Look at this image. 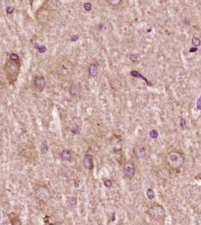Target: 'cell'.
I'll return each instance as SVG.
<instances>
[{"label":"cell","mask_w":201,"mask_h":225,"mask_svg":"<svg viewBox=\"0 0 201 225\" xmlns=\"http://www.w3.org/2000/svg\"><path fill=\"white\" fill-rule=\"evenodd\" d=\"M21 67V62L19 55L14 53H11L9 58L6 60L4 72L8 81L11 85L14 84L17 80Z\"/></svg>","instance_id":"1"},{"label":"cell","mask_w":201,"mask_h":225,"mask_svg":"<svg viewBox=\"0 0 201 225\" xmlns=\"http://www.w3.org/2000/svg\"><path fill=\"white\" fill-rule=\"evenodd\" d=\"M73 64L65 57H61L52 66V72L58 77H65L73 72Z\"/></svg>","instance_id":"2"},{"label":"cell","mask_w":201,"mask_h":225,"mask_svg":"<svg viewBox=\"0 0 201 225\" xmlns=\"http://www.w3.org/2000/svg\"><path fill=\"white\" fill-rule=\"evenodd\" d=\"M167 162L172 169H180L185 162V157L180 151L172 150L167 155Z\"/></svg>","instance_id":"3"},{"label":"cell","mask_w":201,"mask_h":225,"mask_svg":"<svg viewBox=\"0 0 201 225\" xmlns=\"http://www.w3.org/2000/svg\"><path fill=\"white\" fill-rule=\"evenodd\" d=\"M147 213L152 218L157 222H163L165 217V210L163 206L158 204H154L151 205L147 209Z\"/></svg>","instance_id":"4"},{"label":"cell","mask_w":201,"mask_h":225,"mask_svg":"<svg viewBox=\"0 0 201 225\" xmlns=\"http://www.w3.org/2000/svg\"><path fill=\"white\" fill-rule=\"evenodd\" d=\"M35 197L39 202L42 204L47 203L50 199V192L49 189L45 184L38 185L35 189Z\"/></svg>","instance_id":"5"},{"label":"cell","mask_w":201,"mask_h":225,"mask_svg":"<svg viewBox=\"0 0 201 225\" xmlns=\"http://www.w3.org/2000/svg\"><path fill=\"white\" fill-rule=\"evenodd\" d=\"M35 19L40 24H46L49 20L50 11L42 6L35 12Z\"/></svg>","instance_id":"6"},{"label":"cell","mask_w":201,"mask_h":225,"mask_svg":"<svg viewBox=\"0 0 201 225\" xmlns=\"http://www.w3.org/2000/svg\"><path fill=\"white\" fill-rule=\"evenodd\" d=\"M32 85L34 89L37 91H43L46 86V79L43 75H37L33 78L32 80Z\"/></svg>","instance_id":"7"},{"label":"cell","mask_w":201,"mask_h":225,"mask_svg":"<svg viewBox=\"0 0 201 225\" xmlns=\"http://www.w3.org/2000/svg\"><path fill=\"white\" fill-rule=\"evenodd\" d=\"M123 173L125 177L129 178L130 180L132 179L135 174V164L131 161H128L123 165Z\"/></svg>","instance_id":"8"},{"label":"cell","mask_w":201,"mask_h":225,"mask_svg":"<svg viewBox=\"0 0 201 225\" xmlns=\"http://www.w3.org/2000/svg\"><path fill=\"white\" fill-rule=\"evenodd\" d=\"M43 6L50 11H56L61 8V3L59 0H46Z\"/></svg>","instance_id":"9"},{"label":"cell","mask_w":201,"mask_h":225,"mask_svg":"<svg viewBox=\"0 0 201 225\" xmlns=\"http://www.w3.org/2000/svg\"><path fill=\"white\" fill-rule=\"evenodd\" d=\"M133 153H134V155L137 158H143L146 156L147 154V150H146V148L143 145H136L135 148H133Z\"/></svg>","instance_id":"10"},{"label":"cell","mask_w":201,"mask_h":225,"mask_svg":"<svg viewBox=\"0 0 201 225\" xmlns=\"http://www.w3.org/2000/svg\"><path fill=\"white\" fill-rule=\"evenodd\" d=\"M83 166L87 170H92L94 168V162H93V157L91 154H85L82 159Z\"/></svg>","instance_id":"11"},{"label":"cell","mask_w":201,"mask_h":225,"mask_svg":"<svg viewBox=\"0 0 201 225\" xmlns=\"http://www.w3.org/2000/svg\"><path fill=\"white\" fill-rule=\"evenodd\" d=\"M88 74L91 77L95 78L98 75L97 65L95 63H91L88 66Z\"/></svg>","instance_id":"12"},{"label":"cell","mask_w":201,"mask_h":225,"mask_svg":"<svg viewBox=\"0 0 201 225\" xmlns=\"http://www.w3.org/2000/svg\"><path fill=\"white\" fill-rule=\"evenodd\" d=\"M61 158L64 161H70L72 158V154L68 149H64L61 152Z\"/></svg>","instance_id":"13"},{"label":"cell","mask_w":201,"mask_h":225,"mask_svg":"<svg viewBox=\"0 0 201 225\" xmlns=\"http://www.w3.org/2000/svg\"><path fill=\"white\" fill-rule=\"evenodd\" d=\"M9 218L11 220V224L12 225H17V224H21V222L19 219L18 215L14 213H11V214H9Z\"/></svg>","instance_id":"14"},{"label":"cell","mask_w":201,"mask_h":225,"mask_svg":"<svg viewBox=\"0 0 201 225\" xmlns=\"http://www.w3.org/2000/svg\"><path fill=\"white\" fill-rule=\"evenodd\" d=\"M69 92H70V94L73 96H76L80 92V87L79 85H77V84H73L70 87V89H69Z\"/></svg>","instance_id":"15"},{"label":"cell","mask_w":201,"mask_h":225,"mask_svg":"<svg viewBox=\"0 0 201 225\" xmlns=\"http://www.w3.org/2000/svg\"><path fill=\"white\" fill-rule=\"evenodd\" d=\"M40 151L42 154H46L49 151V145L46 141H43L42 144L40 145Z\"/></svg>","instance_id":"16"},{"label":"cell","mask_w":201,"mask_h":225,"mask_svg":"<svg viewBox=\"0 0 201 225\" xmlns=\"http://www.w3.org/2000/svg\"><path fill=\"white\" fill-rule=\"evenodd\" d=\"M105 1L109 6H113V7H117L121 5L123 0H105Z\"/></svg>","instance_id":"17"},{"label":"cell","mask_w":201,"mask_h":225,"mask_svg":"<svg viewBox=\"0 0 201 225\" xmlns=\"http://www.w3.org/2000/svg\"><path fill=\"white\" fill-rule=\"evenodd\" d=\"M146 195H147V197H148V199H150V200L153 199L154 197H155V196H156V194H155V192L153 191V189L150 188L147 189V191H146Z\"/></svg>","instance_id":"18"},{"label":"cell","mask_w":201,"mask_h":225,"mask_svg":"<svg viewBox=\"0 0 201 225\" xmlns=\"http://www.w3.org/2000/svg\"><path fill=\"white\" fill-rule=\"evenodd\" d=\"M68 204L71 206H75L77 204V198L74 196H70L68 197Z\"/></svg>","instance_id":"19"},{"label":"cell","mask_w":201,"mask_h":225,"mask_svg":"<svg viewBox=\"0 0 201 225\" xmlns=\"http://www.w3.org/2000/svg\"><path fill=\"white\" fill-rule=\"evenodd\" d=\"M192 44L194 46H200L201 44L200 39L198 37H194L192 38Z\"/></svg>","instance_id":"20"},{"label":"cell","mask_w":201,"mask_h":225,"mask_svg":"<svg viewBox=\"0 0 201 225\" xmlns=\"http://www.w3.org/2000/svg\"><path fill=\"white\" fill-rule=\"evenodd\" d=\"M150 136L152 139H156L159 136V133L157 132L156 130H151L150 132Z\"/></svg>","instance_id":"21"},{"label":"cell","mask_w":201,"mask_h":225,"mask_svg":"<svg viewBox=\"0 0 201 225\" xmlns=\"http://www.w3.org/2000/svg\"><path fill=\"white\" fill-rule=\"evenodd\" d=\"M104 185H105V186L107 187V188H110L112 186V181L111 180H109V179H106V180H104Z\"/></svg>","instance_id":"22"},{"label":"cell","mask_w":201,"mask_h":225,"mask_svg":"<svg viewBox=\"0 0 201 225\" xmlns=\"http://www.w3.org/2000/svg\"><path fill=\"white\" fill-rule=\"evenodd\" d=\"M180 126L182 127V128H184L185 126V119H183V118H180Z\"/></svg>","instance_id":"23"},{"label":"cell","mask_w":201,"mask_h":225,"mask_svg":"<svg viewBox=\"0 0 201 225\" xmlns=\"http://www.w3.org/2000/svg\"><path fill=\"white\" fill-rule=\"evenodd\" d=\"M198 110H201V97L198 101Z\"/></svg>","instance_id":"24"}]
</instances>
